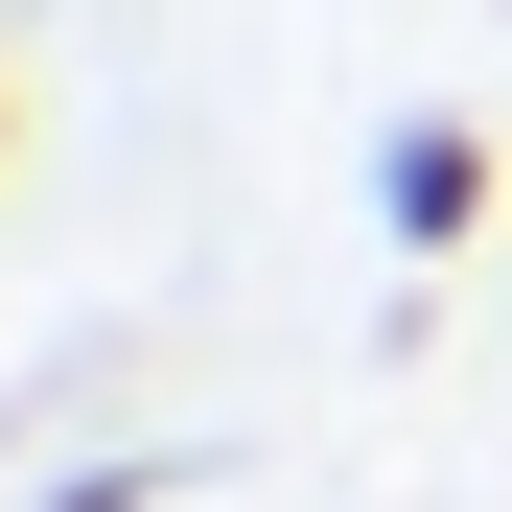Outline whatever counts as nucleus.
Here are the masks:
<instances>
[{"mask_svg":"<svg viewBox=\"0 0 512 512\" xmlns=\"http://www.w3.org/2000/svg\"><path fill=\"white\" fill-rule=\"evenodd\" d=\"M489 187H512L489 117H396V140H373V233H396V256H466V233H489Z\"/></svg>","mask_w":512,"mask_h":512,"instance_id":"nucleus-1","label":"nucleus"},{"mask_svg":"<svg viewBox=\"0 0 512 512\" xmlns=\"http://www.w3.org/2000/svg\"><path fill=\"white\" fill-rule=\"evenodd\" d=\"M0 117H24V94H0Z\"/></svg>","mask_w":512,"mask_h":512,"instance_id":"nucleus-2","label":"nucleus"}]
</instances>
